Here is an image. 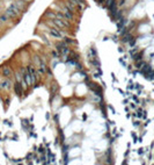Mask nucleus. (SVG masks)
I'll list each match as a JSON object with an SVG mask.
<instances>
[{
	"label": "nucleus",
	"mask_w": 154,
	"mask_h": 165,
	"mask_svg": "<svg viewBox=\"0 0 154 165\" xmlns=\"http://www.w3.org/2000/svg\"><path fill=\"white\" fill-rule=\"evenodd\" d=\"M14 90H15V92H16V94H18V95H21V94H22V85H21V83H19V82L15 83Z\"/></svg>",
	"instance_id": "7"
},
{
	"label": "nucleus",
	"mask_w": 154,
	"mask_h": 165,
	"mask_svg": "<svg viewBox=\"0 0 154 165\" xmlns=\"http://www.w3.org/2000/svg\"><path fill=\"white\" fill-rule=\"evenodd\" d=\"M20 10H21V8L18 6V5L13 4V5H10V6L6 9V13H5V14H6L9 19H13V18L18 17V15L20 14Z\"/></svg>",
	"instance_id": "1"
},
{
	"label": "nucleus",
	"mask_w": 154,
	"mask_h": 165,
	"mask_svg": "<svg viewBox=\"0 0 154 165\" xmlns=\"http://www.w3.org/2000/svg\"><path fill=\"white\" fill-rule=\"evenodd\" d=\"M2 74L6 78H9L12 76V70L9 69V66H4L2 67Z\"/></svg>",
	"instance_id": "6"
},
{
	"label": "nucleus",
	"mask_w": 154,
	"mask_h": 165,
	"mask_svg": "<svg viewBox=\"0 0 154 165\" xmlns=\"http://www.w3.org/2000/svg\"><path fill=\"white\" fill-rule=\"evenodd\" d=\"M8 19H9V18H8V17H7V15H6V14L1 15V17H0V22H5V21H7V20H8Z\"/></svg>",
	"instance_id": "13"
},
{
	"label": "nucleus",
	"mask_w": 154,
	"mask_h": 165,
	"mask_svg": "<svg viewBox=\"0 0 154 165\" xmlns=\"http://www.w3.org/2000/svg\"><path fill=\"white\" fill-rule=\"evenodd\" d=\"M49 33H50V35H52L53 37H57V39H63L64 37V34L63 31H61V29L57 28V27H53V28H50L49 29Z\"/></svg>",
	"instance_id": "4"
},
{
	"label": "nucleus",
	"mask_w": 154,
	"mask_h": 165,
	"mask_svg": "<svg viewBox=\"0 0 154 165\" xmlns=\"http://www.w3.org/2000/svg\"><path fill=\"white\" fill-rule=\"evenodd\" d=\"M45 15H47V17H50V18H52V19H55V18H56V13H53V12H50V10H47V12H45Z\"/></svg>",
	"instance_id": "12"
},
{
	"label": "nucleus",
	"mask_w": 154,
	"mask_h": 165,
	"mask_svg": "<svg viewBox=\"0 0 154 165\" xmlns=\"http://www.w3.org/2000/svg\"><path fill=\"white\" fill-rule=\"evenodd\" d=\"M132 39H133V37H132V35L130 34V33H128L126 35H124V37H123V41H124V42H130Z\"/></svg>",
	"instance_id": "10"
},
{
	"label": "nucleus",
	"mask_w": 154,
	"mask_h": 165,
	"mask_svg": "<svg viewBox=\"0 0 154 165\" xmlns=\"http://www.w3.org/2000/svg\"><path fill=\"white\" fill-rule=\"evenodd\" d=\"M57 51H58V54L60 56H64V55H66L67 52H70V49H69L66 43L61 42V43H58V44H57Z\"/></svg>",
	"instance_id": "3"
},
{
	"label": "nucleus",
	"mask_w": 154,
	"mask_h": 165,
	"mask_svg": "<svg viewBox=\"0 0 154 165\" xmlns=\"http://www.w3.org/2000/svg\"><path fill=\"white\" fill-rule=\"evenodd\" d=\"M142 55H144V52L142 51H138L137 49L136 50H132V58L134 59V61H140V59L142 58Z\"/></svg>",
	"instance_id": "5"
},
{
	"label": "nucleus",
	"mask_w": 154,
	"mask_h": 165,
	"mask_svg": "<svg viewBox=\"0 0 154 165\" xmlns=\"http://www.w3.org/2000/svg\"><path fill=\"white\" fill-rule=\"evenodd\" d=\"M63 39H64V42L66 43V44H67V43H73V40L70 39V37H66V36H65V37H63Z\"/></svg>",
	"instance_id": "14"
},
{
	"label": "nucleus",
	"mask_w": 154,
	"mask_h": 165,
	"mask_svg": "<svg viewBox=\"0 0 154 165\" xmlns=\"http://www.w3.org/2000/svg\"><path fill=\"white\" fill-rule=\"evenodd\" d=\"M145 65V62L144 61H141V59H140V61H138V63H137V65H136V67L137 69H141L142 66Z\"/></svg>",
	"instance_id": "11"
},
{
	"label": "nucleus",
	"mask_w": 154,
	"mask_h": 165,
	"mask_svg": "<svg viewBox=\"0 0 154 165\" xmlns=\"http://www.w3.org/2000/svg\"><path fill=\"white\" fill-rule=\"evenodd\" d=\"M27 70H28L29 72V76H30V79H31V84H36L37 80H38V74H37L36 70H35V67L32 65H29L27 67Z\"/></svg>",
	"instance_id": "2"
},
{
	"label": "nucleus",
	"mask_w": 154,
	"mask_h": 165,
	"mask_svg": "<svg viewBox=\"0 0 154 165\" xmlns=\"http://www.w3.org/2000/svg\"><path fill=\"white\" fill-rule=\"evenodd\" d=\"M151 71H152V69H151V65H148V64H145L144 67L141 69V73L144 76H147Z\"/></svg>",
	"instance_id": "8"
},
{
	"label": "nucleus",
	"mask_w": 154,
	"mask_h": 165,
	"mask_svg": "<svg viewBox=\"0 0 154 165\" xmlns=\"http://www.w3.org/2000/svg\"><path fill=\"white\" fill-rule=\"evenodd\" d=\"M1 87L2 88H6V90H8V88L10 87V82L8 79L4 80V82H1Z\"/></svg>",
	"instance_id": "9"
}]
</instances>
